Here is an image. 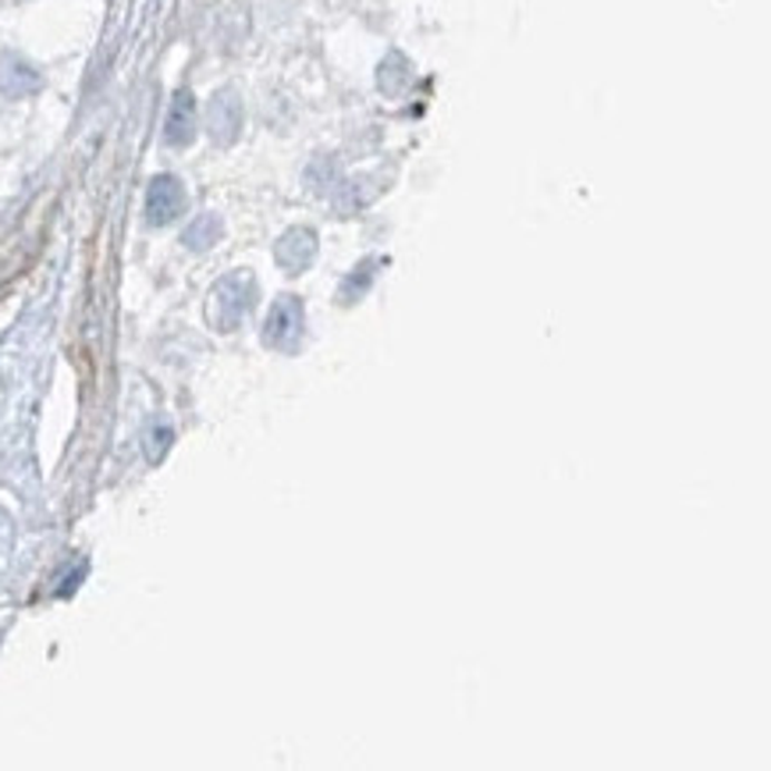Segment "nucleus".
I'll return each instance as SVG.
<instances>
[{
	"instance_id": "obj_1",
	"label": "nucleus",
	"mask_w": 771,
	"mask_h": 771,
	"mask_svg": "<svg viewBox=\"0 0 771 771\" xmlns=\"http://www.w3.org/2000/svg\"><path fill=\"white\" fill-rule=\"evenodd\" d=\"M256 303V277L250 271H232L224 274L214 292H211V306H206V316L217 331H235L242 324Z\"/></svg>"
},
{
	"instance_id": "obj_2",
	"label": "nucleus",
	"mask_w": 771,
	"mask_h": 771,
	"mask_svg": "<svg viewBox=\"0 0 771 771\" xmlns=\"http://www.w3.org/2000/svg\"><path fill=\"white\" fill-rule=\"evenodd\" d=\"M303 328H306V310L299 295H281L271 306L267 321H263V345L277 349V352H295L303 342Z\"/></svg>"
},
{
	"instance_id": "obj_3",
	"label": "nucleus",
	"mask_w": 771,
	"mask_h": 771,
	"mask_svg": "<svg viewBox=\"0 0 771 771\" xmlns=\"http://www.w3.org/2000/svg\"><path fill=\"white\" fill-rule=\"evenodd\" d=\"M185 206H189V193H185L178 175H157L149 182L146 203H143L149 228H167V224H175L185 214Z\"/></svg>"
},
{
	"instance_id": "obj_4",
	"label": "nucleus",
	"mask_w": 771,
	"mask_h": 771,
	"mask_svg": "<svg viewBox=\"0 0 771 771\" xmlns=\"http://www.w3.org/2000/svg\"><path fill=\"white\" fill-rule=\"evenodd\" d=\"M242 121H246V110H242L238 92L228 86L217 89L206 104V136L217 146H232L242 136Z\"/></svg>"
},
{
	"instance_id": "obj_5",
	"label": "nucleus",
	"mask_w": 771,
	"mask_h": 771,
	"mask_svg": "<svg viewBox=\"0 0 771 771\" xmlns=\"http://www.w3.org/2000/svg\"><path fill=\"white\" fill-rule=\"evenodd\" d=\"M43 89V71L22 53H0V97L8 100H29Z\"/></svg>"
},
{
	"instance_id": "obj_6",
	"label": "nucleus",
	"mask_w": 771,
	"mask_h": 771,
	"mask_svg": "<svg viewBox=\"0 0 771 771\" xmlns=\"http://www.w3.org/2000/svg\"><path fill=\"white\" fill-rule=\"evenodd\" d=\"M199 131V107H196V97L193 89H178L172 97V107H167V118H164V143L167 146H193Z\"/></svg>"
},
{
	"instance_id": "obj_7",
	"label": "nucleus",
	"mask_w": 771,
	"mask_h": 771,
	"mask_svg": "<svg viewBox=\"0 0 771 771\" xmlns=\"http://www.w3.org/2000/svg\"><path fill=\"white\" fill-rule=\"evenodd\" d=\"M313 256H316V235L310 228H289L274 246L277 267L289 274H303L313 263Z\"/></svg>"
},
{
	"instance_id": "obj_8",
	"label": "nucleus",
	"mask_w": 771,
	"mask_h": 771,
	"mask_svg": "<svg viewBox=\"0 0 771 771\" xmlns=\"http://www.w3.org/2000/svg\"><path fill=\"white\" fill-rule=\"evenodd\" d=\"M221 235H224L221 217H217V214H203V217H196V221L189 224V228H185L182 242H185V246H189L193 253H203V250H211L214 242H221Z\"/></svg>"
},
{
	"instance_id": "obj_9",
	"label": "nucleus",
	"mask_w": 771,
	"mask_h": 771,
	"mask_svg": "<svg viewBox=\"0 0 771 771\" xmlns=\"http://www.w3.org/2000/svg\"><path fill=\"white\" fill-rule=\"evenodd\" d=\"M409 79H412L409 61L402 58V53H388V58H384V65H381V71H378V82H381V89L388 92V97H399V92L409 86Z\"/></svg>"
},
{
	"instance_id": "obj_10",
	"label": "nucleus",
	"mask_w": 771,
	"mask_h": 771,
	"mask_svg": "<svg viewBox=\"0 0 771 771\" xmlns=\"http://www.w3.org/2000/svg\"><path fill=\"white\" fill-rule=\"evenodd\" d=\"M172 441H175V430L172 427H154V430H149V435H146V459L149 462H160L164 456H167V448H172Z\"/></svg>"
}]
</instances>
